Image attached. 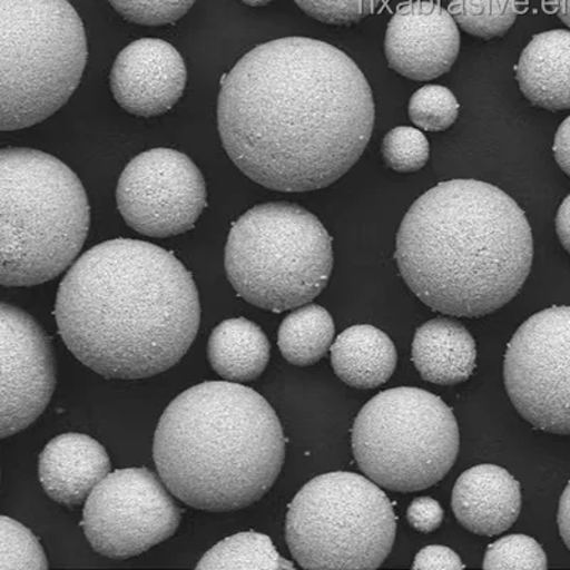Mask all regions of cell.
Instances as JSON below:
<instances>
[{
  "mask_svg": "<svg viewBox=\"0 0 570 570\" xmlns=\"http://www.w3.org/2000/svg\"><path fill=\"white\" fill-rule=\"evenodd\" d=\"M2 335V430L9 438L27 430L49 405L56 386L52 343L28 313L0 305Z\"/></svg>",
  "mask_w": 570,
  "mask_h": 570,
  "instance_id": "4fadbf2b",
  "label": "cell"
},
{
  "mask_svg": "<svg viewBox=\"0 0 570 570\" xmlns=\"http://www.w3.org/2000/svg\"><path fill=\"white\" fill-rule=\"evenodd\" d=\"M558 525L563 542L570 551V481L567 490L562 493L561 502H559Z\"/></svg>",
  "mask_w": 570,
  "mask_h": 570,
  "instance_id": "e575fe53",
  "label": "cell"
},
{
  "mask_svg": "<svg viewBox=\"0 0 570 570\" xmlns=\"http://www.w3.org/2000/svg\"><path fill=\"white\" fill-rule=\"evenodd\" d=\"M450 13L466 33L490 40L517 22L519 0H450Z\"/></svg>",
  "mask_w": 570,
  "mask_h": 570,
  "instance_id": "cb8c5ba5",
  "label": "cell"
},
{
  "mask_svg": "<svg viewBox=\"0 0 570 570\" xmlns=\"http://www.w3.org/2000/svg\"><path fill=\"white\" fill-rule=\"evenodd\" d=\"M395 259L428 307L452 317H482L521 292L533 262L532 230L501 188L466 178L442 181L405 214Z\"/></svg>",
  "mask_w": 570,
  "mask_h": 570,
  "instance_id": "3957f363",
  "label": "cell"
},
{
  "mask_svg": "<svg viewBox=\"0 0 570 570\" xmlns=\"http://www.w3.org/2000/svg\"><path fill=\"white\" fill-rule=\"evenodd\" d=\"M483 568L543 570L548 568V559L541 544L533 538L527 534H511L488 548Z\"/></svg>",
  "mask_w": 570,
  "mask_h": 570,
  "instance_id": "83f0119b",
  "label": "cell"
},
{
  "mask_svg": "<svg viewBox=\"0 0 570 570\" xmlns=\"http://www.w3.org/2000/svg\"><path fill=\"white\" fill-rule=\"evenodd\" d=\"M553 155L559 167L570 177V116L562 121L554 135Z\"/></svg>",
  "mask_w": 570,
  "mask_h": 570,
  "instance_id": "d6a6232c",
  "label": "cell"
},
{
  "mask_svg": "<svg viewBox=\"0 0 570 570\" xmlns=\"http://www.w3.org/2000/svg\"><path fill=\"white\" fill-rule=\"evenodd\" d=\"M244 3L248 4V7H266V4L272 3L273 0H243Z\"/></svg>",
  "mask_w": 570,
  "mask_h": 570,
  "instance_id": "8d00e7d4",
  "label": "cell"
},
{
  "mask_svg": "<svg viewBox=\"0 0 570 570\" xmlns=\"http://www.w3.org/2000/svg\"><path fill=\"white\" fill-rule=\"evenodd\" d=\"M549 7L558 14L564 24L570 29V0H548Z\"/></svg>",
  "mask_w": 570,
  "mask_h": 570,
  "instance_id": "d590c367",
  "label": "cell"
},
{
  "mask_svg": "<svg viewBox=\"0 0 570 570\" xmlns=\"http://www.w3.org/2000/svg\"><path fill=\"white\" fill-rule=\"evenodd\" d=\"M197 569H294L292 562L279 557L267 534L243 532L224 539L210 549Z\"/></svg>",
  "mask_w": 570,
  "mask_h": 570,
  "instance_id": "603a6c76",
  "label": "cell"
},
{
  "mask_svg": "<svg viewBox=\"0 0 570 570\" xmlns=\"http://www.w3.org/2000/svg\"><path fill=\"white\" fill-rule=\"evenodd\" d=\"M0 130L49 119L78 89L88 62L83 22L68 0H0Z\"/></svg>",
  "mask_w": 570,
  "mask_h": 570,
  "instance_id": "8992f818",
  "label": "cell"
},
{
  "mask_svg": "<svg viewBox=\"0 0 570 570\" xmlns=\"http://www.w3.org/2000/svg\"><path fill=\"white\" fill-rule=\"evenodd\" d=\"M200 315L195 279L175 254L129 238L86 252L60 283L55 307L70 353L116 380L175 366L195 343Z\"/></svg>",
  "mask_w": 570,
  "mask_h": 570,
  "instance_id": "7a4b0ae2",
  "label": "cell"
},
{
  "mask_svg": "<svg viewBox=\"0 0 570 570\" xmlns=\"http://www.w3.org/2000/svg\"><path fill=\"white\" fill-rule=\"evenodd\" d=\"M187 69L177 49L160 39H140L117 56L110 73L114 98L130 115L155 117L185 94Z\"/></svg>",
  "mask_w": 570,
  "mask_h": 570,
  "instance_id": "9a60e30c",
  "label": "cell"
},
{
  "mask_svg": "<svg viewBox=\"0 0 570 570\" xmlns=\"http://www.w3.org/2000/svg\"><path fill=\"white\" fill-rule=\"evenodd\" d=\"M218 131L230 160L269 190H320L353 169L375 124L373 91L343 50L284 38L222 80Z\"/></svg>",
  "mask_w": 570,
  "mask_h": 570,
  "instance_id": "6da1fadb",
  "label": "cell"
},
{
  "mask_svg": "<svg viewBox=\"0 0 570 570\" xmlns=\"http://www.w3.org/2000/svg\"><path fill=\"white\" fill-rule=\"evenodd\" d=\"M295 3L320 22L351 24L376 12L384 0H295Z\"/></svg>",
  "mask_w": 570,
  "mask_h": 570,
  "instance_id": "f546056e",
  "label": "cell"
},
{
  "mask_svg": "<svg viewBox=\"0 0 570 570\" xmlns=\"http://www.w3.org/2000/svg\"><path fill=\"white\" fill-rule=\"evenodd\" d=\"M406 519L415 531L422 533H431L436 531L444 521V509L435 501V499L422 497L412 501Z\"/></svg>",
  "mask_w": 570,
  "mask_h": 570,
  "instance_id": "4dcf8cb0",
  "label": "cell"
},
{
  "mask_svg": "<svg viewBox=\"0 0 570 570\" xmlns=\"http://www.w3.org/2000/svg\"><path fill=\"white\" fill-rule=\"evenodd\" d=\"M353 452L384 490L410 493L444 480L460 452V430L444 401L400 386L375 395L353 426Z\"/></svg>",
  "mask_w": 570,
  "mask_h": 570,
  "instance_id": "ba28073f",
  "label": "cell"
},
{
  "mask_svg": "<svg viewBox=\"0 0 570 570\" xmlns=\"http://www.w3.org/2000/svg\"><path fill=\"white\" fill-rule=\"evenodd\" d=\"M515 71L519 88L533 106L551 111L570 109L569 30L534 35Z\"/></svg>",
  "mask_w": 570,
  "mask_h": 570,
  "instance_id": "ac0fdd59",
  "label": "cell"
},
{
  "mask_svg": "<svg viewBox=\"0 0 570 570\" xmlns=\"http://www.w3.org/2000/svg\"><path fill=\"white\" fill-rule=\"evenodd\" d=\"M521 507V485L497 465H478L463 472L452 492L458 522L483 537L508 531L517 522Z\"/></svg>",
  "mask_w": 570,
  "mask_h": 570,
  "instance_id": "2e32d148",
  "label": "cell"
},
{
  "mask_svg": "<svg viewBox=\"0 0 570 570\" xmlns=\"http://www.w3.org/2000/svg\"><path fill=\"white\" fill-rule=\"evenodd\" d=\"M381 153L389 169L414 173L426 166L430 159V142L425 135L414 127H395L385 135Z\"/></svg>",
  "mask_w": 570,
  "mask_h": 570,
  "instance_id": "4316f807",
  "label": "cell"
},
{
  "mask_svg": "<svg viewBox=\"0 0 570 570\" xmlns=\"http://www.w3.org/2000/svg\"><path fill=\"white\" fill-rule=\"evenodd\" d=\"M334 320L317 304L303 305L279 325L278 347L288 363L297 366L317 364L333 344Z\"/></svg>",
  "mask_w": 570,
  "mask_h": 570,
  "instance_id": "7402d4cb",
  "label": "cell"
},
{
  "mask_svg": "<svg viewBox=\"0 0 570 570\" xmlns=\"http://www.w3.org/2000/svg\"><path fill=\"white\" fill-rule=\"evenodd\" d=\"M412 361L422 379L438 385H456L475 370L476 344L456 321L435 318L416 330Z\"/></svg>",
  "mask_w": 570,
  "mask_h": 570,
  "instance_id": "d6986e66",
  "label": "cell"
},
{
  "mask_svg": "<svg viewBox=\"0 0 570 570\" xmlns=\"http://www.w3.org/2000/svg\"><path fill=\"white\" fill-rule=\"evenodd\" d=\"M392 340L373 325H354L341 333L331 347V363L345 384L360 390L383 385L396 368Z\"/></svg>",
  "mask_w": 570,
  "mask_h": 570,
  "instance_id": "ffe728a7",
  "label": "cell"
},
{
  "mask_svg": "<svg viewBox=\"0 0 570 570\" xmlns=\"http://www.w3.org/2000/svg\"><path fill=\"white\" fill-rule=\"evenodd\" d=\"M104 445L88 435L53 438L39 456V478L53 501L75 508L88 501L91 491L110 473Z\"/></svg>",
  "mask_w": 570,
  "mask_h": 570,
  "instance_id": "e0dca14e",
  "label": "cell"
},
{
  "mask_svg": "<svg viewBox=\"0 0 570 570\" xmlns=\"http://www.w3.org/2000/svg\"><path fill=\"white\" fill-rule=\"evenodd\" d=\"M171 495L149 470L111 472L86 501L81 528L104 557H139L171 538L180 525L181 509Z\"/></svg>",
  "mask_w": 570,
  "mask_h": 570,
  "instance_id": "8fae6325",
  "label": "cell"
},
{
  "mask_svg": "<svg viewBox=\"0 0 570 570\" xmlns=\"http://www.w3.org/2000/svg\"><path fill=\"white\" fill-rule=\"evenodd\" d=\"M557 233L559 242L570 254V195L564 198L557 214Z\"/></svg>",
  "mask_w": 570,
  "mask_h": 570,
  "instance_id": "836d02e7",
  "label": "cell"
},
{
  "mask_svg": "<svg viewBox=\"0 0 570 570\" xmlns=\"http://www.w3.org/2000/svg\"><path fill=\"white\" fill-rule=\"evenodd\" d=\"M414 569H432V570H450V569H463L465 564L461 562V558L450 548L440 547H426L421 549L419 554L415 557Z\"/></svg>",
  "mask_w": 570,
  "mask_h": 570,
  "instance_id": "1f68e13d",
  "label": "cell"
},
{
  "mask_svg": "<svg viewBox=\"0 0 570 570\" xmlns=\"http://www.w3.org/2000/svg\"><path fill=\"white\" fill-rule=\"evenodd\" d=\"M269 343L264 331L246 318L223 321L208 340L213 370L230 383H248L264 373Z\"/></svg>",
  "mask_w": 570,
  "mask_h": 570,
  "instance_id": "44dd1931",
  "label": "cell"
},
{
  "mask_svg": "<svg viewBox=\"0 0 570 570\" xmlns=\"http://www.w3.org/2000/svg\"><path fill=\"white\" fill-rule=\"evenodd\" d=\"M390 68L406 79L441 78L456 62L461 35L452 14L432 0L401 4L385 33Z\"/></svg>",
  "mask_w": 570,
  "mask_h": 570,
  "instance_id": "5bb4252c",
  "label": "cell"
},
{
  "mask_svg": "<svg viewBox=\"0 0 570 570\" xmlns=\"http://www.w3.org/2000/svg\"><path fill=\"white\" fill-rule=\"evenodd\" d=\"M121 18L142 27L176 23L196 0H109Z\"/></svg>",
  "mask_w": 570,
  "mask_h": 570,
  "instance_id": "f1b7e54d",
  "label": "cell"
},
{
  "mask_svg": "<svg viewBox=\"0 0 570 570\" xmlns=\"http://www.w3.org/2000/svg\"><path fill=\"white\" fill-rule=\"evenodd\" d=\"M0 284L32 287L62 274L88 237L90 207L79 177L48 153L0 151Z\"/></svg>",
  "mask_w": 570,
  "mask_h": 570,
  "instance_id": "5b68a950",
  "label": "cell"
},
{
  "mask_svg": "<svg viewBox=\"0 0 570 570\" xmlns=\"http://www.w3.org/2000/svg\"><path fill=\"white\" fill-rule=\"evenodd\" d=\"M503 380L529 424L570 435V307L532 315L508 344Z\"/></svg>",
  "mask_w": 570,
  "mask_h": 570,
  "instance_id": "30bf717a",
  "label": "cell"
},
{
  "mask_svg": "<svg viewBox=\"0 0 570 570\" xmlns=\"http://www.w3.org/2000/svg\"><path fill=\"white\" fill-rule=\"evenodd\" d=\"M396 518L370 478L330 472L305 483L288 508L285 537L304 569H376L394 547Z\"/></svg>",
  "mask_w": 570,
  "mask_h": 570,
  "instance_id": "9c48e42d",
  "label": "cell"
},
{
  "mask_svg": "<svg viewBox=\"0 0 570 570\" xmlns=\"http://www.w3.org/2000/svg\"><path fill=\"white\" fill-rule=\"evenodd\" d=\"M116 202L127 226L145 236L166 238L196 226L207 207V186L185 153L153 149L126 166Z\"/></svg>",
  "mask_w": 570,
  "mask_h": 570,
  "instance_id": "7c38bea8",
  "label": "cell"
},
{
  "mask_svg": "<svg viewBox=\"0 0 570 570\" xmlns=\"http://www.w3.org/2000/svg\"><path fill=\"white\" fill-rule=\"evenodd\" d=\"M334 253L323 223L292 203H266L233 224L227 277L247 303L268 312L303 307L327 287Z\"/></svg>",
  "mask_w": 570,
  "mask_h": 570,
  "instance_id": "52a82bcc",
  "label": "cell"
},
{
  "mask_svg": "<svg viewBox=\"0 0 570 570\" xmlns=\"http://www.w3.org/2000/svg\"><path fill=\"white\" fill-rule=\"evenodd\" d=\"M410 119L425 131H444L455 124L460 104L444 86L428 85L416 90L409 105Z\"/></svg>",
  "mask_w": 570,
  "mask_h": 570,
  "instance_id": "d4e9b609",
  "label": "cell"
},
{
  "mask_svg": "<svg viewBox=\"0 0 570 570\" xmlns=\"http://www.w3.org/2000/svg\"><path fill=\"white\" fill-rule=\"evenodd\" d=\"M2 553L0 569H48V558L38 539L22 523L8 517L0 518Z\"/></svg>",
  "mask_w": 570,
  "mask_h": 570,
  "instance_id": "484cf974",
  "label": "cell"
},
{
  "mask_svg": "<svg viewBox=\"0 0 570 570\" xmlns=\"http://www.w3.org/2000/svg\"><path fill=\"white\" fill-rule=\"evenodd\" d=\"M153 458L178 501L202 511H237L258 502L276 483L285 438L276 411L258 392L210 381L167 406Z\"/></svg>",
  "mask_w": 570,
  "mask_h": 570,
  "instance_id": "277c9868",
  "label": "cell"
}]
</instances>
